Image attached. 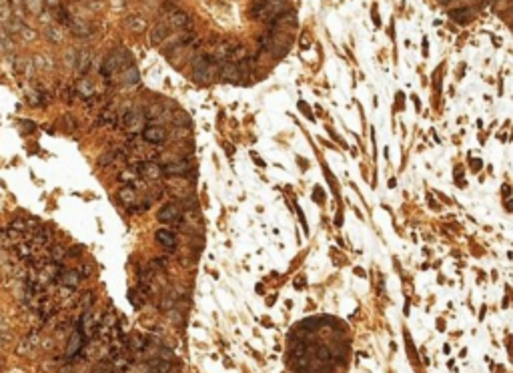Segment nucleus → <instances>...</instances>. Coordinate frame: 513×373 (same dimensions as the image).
Returning a JSON list of instances; mask_svg holds the SVG:
<instances>
[{
    "mask_svg": "<svg viewBox=\"0 0 513 373\" xmlns=\"http://www.w3.org/2000/svg\"><path fill=\"white\" fill-rule=\"evenodd\" d=\"M221 62L223 60L215 58L213 54H198V56H194V60H192V80H196L198 84L211 82L213 74L219 72Z\"/></svg>",
    "mask_w": 513,
    "mask_h": 373,
    "instance_id": "nucleus-1",
    "label": "nucleus"
},
{
    "mask_svg": "<svg viewBox=\"0 0 513 373\" xmlns=\"http://www.w3.org/2000/svg\"><path fill=\"white\" fill-rule=\"evenodd\" d=\"M287 10H291L287 6L285 0H257L251 6V16L265 20V22H273L275 18H279L281 14H285Z\"/></svg>",
    "mask_w": 513,
    "mask_h": 373,
    "instance_id": "nucleus-2",
    "label": "nucleus"
},
{
    "mask_svg": "<svg viewBox=\"0 0 513 373\" xmlns=\"http://www.w3.org/2000/svg\"><path fill=\"white\" fill-rule=\"evenodd\" d=\"M129 58H131V54H129L125 48H115V50L109 52V56L105 58V62H102V66H100V74H102L105 78H109L111 74H115L117 70H121V68L129 62Z\"/></svg>",
    "mask_w": 513,
    "mask_h": 373,
    "instance_id": "nucleus-3",
    "label": "nucleus"
},
{
    "mask_svg": "<svg viewBox=\"0 0 513 373\" xmlns=\"http://www.w3.org/2000/svg\"><path fill=\"white\" fill-rule=\"evenodd\" d=\"M141 139L145 143H151V145H163L167 141V131L159 125H147L141 133Z\"/></svg>",
    "mask_w": 513,
    "mask_h": 373,
    "instance_id": "nucleus-4",
    "label": "nucleus"
},
{
    "mask_svg": "<svg viewBox=\"0 0 513 373\" xmlns=\"http://www.w3.org/2000/svg\"><path fill=\"white\" fill-rule=\"evenodd\" d=\"M192 40H194V32H192V30H184V32H180L178 36L171 38L169 44H163V52L172 54V50H178V48H182V46H186V44H192ZM165 42H167V40H165Z\"/></svg>",
    "mask_w": 513,
    "mask_h": 373,
    "instance_id": "nucleus-5",
    "label": "nucleus"
},
{
    "mask_svg": "<svg viewBox=\"0 0 513 373\" xmlns=\"http://www.w3.org/2000/svg\"><path fill=\"white\" fill-rule=\"evenodd\" d=\"M157 219H159L161 223H165V225H176V223L180 221V209H178V205L167 203L165 207L159 209Z\"/></svg>",
    "mask_w": 513,
    "mask_h": 373,
    "instance_id": "nucleus-6",
    "label": "nucleus"
},
{
    "mask_svg": "<svg viewBox=\"0 0 513 373\" xmlns=\"http://www.w3.org/2000/svg\"><path fill=\"white\" fill-rule=\"evenodd\" d=\"M84 343H86V339L82 337V333H80L78 329H74V331H72V335H70V339H68L66 357H68V359H72V357H80V355H82V347H84Z\"/></svg>",
    "mask_w": 513,
    "mask_h": 373,
    "instance_id": "nucleus-7",
    "label": "nucleus"
},
{
    "mask_svg": "<svg viewBox=\"0 0 513 373\" xmlns=\"http://www.w3.org/2000/svg\"><path fill=\"white\" fill-rule=\"evenodd\" d=\"M80 281H82V277L78 275L76 269H62L56 277V283L62 287H68V289H76Z\"/></svg>",
    "mask_w": 513,
    "mask_h": 373,
    "instance_id": "nucleus-8",
    "label": "nucleus"
},
{
    "mask_svg": "<svg viewBox=\"0 0 513 373\" xmlns=\"http://www.w3.org/2000/svg\"><path fill=\"white\" fill-rule=\"evenodd\" d=\"M161 169H163V175H167V177H174V175L186 177V175H188V171H190V165H188V161L180 159V161H172V163L165 165V167H161Z\"/></svg>",
    "mask_w": 513,
    "mask_h": 373,
    "instance_id": "nucleus-9",
    "label": "nucleus"
},
{
    "mask_svg": "<svg viewBox=\"0 0 513 373\" xmlns=\"http://www.w3.org/2000/svg\"><path fill=\"white\" fill-rule=\"evenodd\" d=\"M167 24H169L171 28L186 30L188 24H190V16H188L186 12H182V10H172L171 14H169V18H167Z\"/></svg>",
    "mask_w": 513,
    "mask_h": 373,
    "instance_id": "nucleus-10",
    "label": "nucleus"
},
{
    "mask_svg": "<svg viewBox=\"0 0 513 373\" xmlns=\"http://www.w3.org/2000/svg\"><path fill=\"white\" fill-rule=\"evenodd\" d=\"M169 36H171V26H169L167 22H159V24L153 26V30H151V42H153V44H163Z\"/></svg>",
    "mask_w": 513,
    "mask_h": 373,
    "instance_id": "nucleus-11",
    "label": "nucleus"
},
{
    "mask_svg": "<svg viewBox=\"0 0 513 373\" xmlns=\"http://www.w3.org/2000/svg\"><path fill=\"white\" fill-rule=\"evenodd\" d=\"M155 241H157L161 247H165V249H174V247H176V237H174V233L169 231V229H159V231L155 233Z\"/></svg>",
    "mask_w": 513,
    "mask_h": 373,
    "instance_id": "nucleus-12",
    "label": "nucleus"
},
{
    "mask_svg": "<svg viewBox=\"0 0 513 373\" xmlns=\"http://www.w3.org/2000/svg\"><path fill=\"white\" fill-rule=\"evenodd\" d=\"M117 197H119L121 203H125V205H129V207H133V205L137 203V191H135V187H131V185L121 187L119 193H117Z\"/></svg>",
    "mask_w": 513,
    "mask_h": 373,
    "instance_id": "nucleus-13",
    "label": "nucleus"
},
{
    "mask_svg": "<svg viewBox=\"0 0 513 373\" xmlns=\"http://www.w3.org/2000/svg\"><path fill=\"white\" fill-rule=\"evenodd\" d=\"M147 367H149V373H171L172 361H167V359L157 357V359H151V361L147 363Z\"/></svg>",
    "mask_w": 513,
    "mask_h": 373,
    "instance_id": "nucleus-14",
    "label": "nucleus"
},
{
    "mask_svg": "<svg viewBox=\"0 0 513 373\" xmlns=\"http://www.w3.org/2000/svg\"><path fill=\"white\" fill-rule=\"evenodd\" d=\"M125 343H127V347H129L131 351H143V349H147V337H145V335H139V333H133L131 337H127Z\"/></svg>",
    "mask_w": 513,
    "mask_h": 373,
    "instance_id": "nucleus-15",
    "label": "nucleus"
},
{
    "mask_svg": "<svg viewBox=\"0 0 513 373\" xmlns=\"http://www.w3.org/2000/svg\"><path fill=\"white\" fill-rule=\"evenodd\" d=\"M127 28L131 30V32H135V34H141V32H145V28H147V20L143 18V16H129L127 18Z\"/></svg>",
    "mask_w": 513,
    "mask_h": 373,
    "instance_id": "nucleus-16",
    "label": "nucleus"
},
{
    "mask_svg": "<svg viewBox=\"0 0 513 373\" xmlns=\"http://www.w3.org/2000/svg\"><path fill=\"white\" fill-rule=\"evenodd\" d=\"M449 16H451L455 22L465 24V22L471 20V10H469V8H455V10H449Z\"/></svg>",
    "mask_w": 513,
    "mask_h": 373,
    "instance_id": "nucleus-17",
    "label": "nucleus"
},
{
    "mask_svg": "<svg viewBox=\"0 0 513 373\" xmlns=\"http://www.w3.org/2000/svg\"><path fill=\"white\" fill-rule=\"evenodd\" d=\"M76 92H78L80 97H84V99H90V97H94V84H92L90 80L82 78V80L78 82V86H76Z\"/></svg>",
    "mask_w": 513,
    "mask_h": 373,
    "instance_id": "nucleus-18",
    "label": "nucleus"
},
{
    "mask_svg": "<svg viewBox=\"0 0 513 373\" xmlns=\"http://www.w3.org/2000/svg\"><path fill=\"white\" fill-rule=\"evenodd\" d=\"M123 80H125V84H137V82L141 80L139 68H137L135 64H131V66L125 70V74H123Z\"/></svg>",
    "mask_w": 513,
    "mask_h": 373,
    "instance_id": "nucleus-19",
    "label": "nucleus"
},
{
    "mask_svg": "<svg viewBox=\"0 0 513 373\" xmlns=\"http://www.w3.org/2000/svg\"><path fill=\"white\" fill-rule=\"evenodd\" d=\"M141 119H143V115H141L139 111H135V109H131V111H127V113L123 115L125 127H135L137 123H141Z\"/></svg>",
    "mask_w": 513,
    "mask_h": 373,
    "instance_id": "nucleus-20",
    "label": "nucleus"
},
{
    "mask_svg": "<svg viewBox=\"0 0 513 373\" xmlns=\"http://www.w3.org/2000/svg\"><path fill=\"white\" fill-rule=\"evenodd\" d=\"M64 257H66V249H64L62 245H52V247H50V251H48V259H50L52 263H60Z\"/></svg>",
    "mask_w": 513,
    "mask_h": 373,
    "instance_id": "nucleus-21",
    "label": "nucleus"
},
{
    "mask_svg": "<svg viewBox=\"0 0 513 373\" xmlns=\"http://www.w3.org/2000/svg\"><path fill=\"white\" fill-rule=\"evenodd\" d=\"M90 62H92V60H90V52H86V50H84V52H80V54H78V72H80V74H84V72L88 70Z\"/></svg>",
    "mask_w": 513,
    "mask_h": 373,
    "instance_id": "nucleus-22",
    "label": "nucleus"
},
{
    "mask_svg": "<svg viewBox=\"0 0 513 373\" xmlns=\"http://www.w3.org/2000/svg\"><path fill=\"white\" fill-rule=\"evenodd\" d=\"M72 32L76 34V36H88L90 32H92V28L88 26V24H84V22H72Z\"/></svg>",
    "mask_w": 513,
    "mask_h": 373,
    "instance_id": "nucleus-23",
    "label": "nucleus"
},
{
    "mask_svg": "<svg viewBox=\"0 0 513 373\" xmlns=\"http://www.w3.org/2000/svg\"><path fill=\"white\" fill-rule=\"evenodd\" d=\"M92 303H94V293H92V291L84 293V295L78 299V307H80L82 311H88V309L92 307Z\"/></svg>",
    "mask_w": 513,
    "mask_h": 373,
    "instance_id": "nucleus-24",
    "label": "nucleus"
},
{
    "mask_svg": "<svg viewBox=\"0 0 513 373\" xmlns=\"http://www.w3.org/2000/svg\"><path fill=\"white\" fill-rule=\"evenodd\" d=\"M115 121H117V117H115V113L111 111V109H105L102 113H100V119H98V125H115Z\"/></svg>",
    "mask_w": 513,
    "mask_h": 373,
    "instance_id": "nucleus-25",
    "label": "nucleus"
},
{
    "mask_svg": "<svg viewBox=\"0 0 513 373\" xmlns=\"http://www.w3.org/2000/svg\"><path fill=\"white\" fill-rule=\"evenodd\" d=\"M137 177H139V173H137L135 169H127V171H123V173L119 175V181H123V183H133V181H137Z\"/></svg>",
    "mask_w": 513,
    "mask_h": 373,
    "instance_id": "nucleus-26",
    "label": "nucleus"
},
{
    "mask_svg": "<svg viewBox=\"0 0 513 373\" xmlns=\"http://www.w3.org/2000/svg\"><path fill=\"white\" fill-rule=\"evenodd\" d=\"M161 113H163V107H159V105H151V107L145 109L147 119H157V117H161Z\"/></svg>",
    "mask_w": 513,
    "mask_h": 373,
    "instance_id": "nucleus-27",
    "label": "nucleus"
},
{
    "mask_svg": "<svg viewBox=\"0 0 513 373\" xmlns=\"http://www.w3.org/2000/svg\"><path fill=\"white\" fill-rule=\"evenodd\" d=\"M24 6H26V10L36 14V12L42 10V0H24Z\"/></svg>",
    "mask_w": 513,
    "mask_h": 373,
    "instance_id": "nucleus-28",
    "label": "nucleus"
},
{
    "mask_svg": "<svg viewBox=\"0 0 513 373\" xmlns=\"http://www.w3.org/2000/svg\"><path fill=\"white\" fill-rule=\"evenodd\" d=\"M165 267H167V261H165V259H153L151 265H149L151 271H165Z\"/></svg>",
    "mask_w": 513,
    "mask_h": 373,
    "instance_id": "nucleus-29",
    "label": "nucleus"
},
{
    "mask_svg": "<svg viewBox=\"0 0 513 373\" xmlns=\"http://www.w3.org/2000/svg\"><path fill=\"white\" fill-rule=\"evenodd\" d=\"M115 161H117V153L113 151V153H105V157L98 159V165L105 167V165H111V163H115Z\"/></svg>",
    "mask_w": 513,
    "mask_h": 373,
    "instance_id": "nucleus-30",
    "label": "nucleus"
},
{
    "mask_svg": "<svg viewBox=\"0 0 513 373\" xmlns=\"http://www.w3.org/2000/svg\"><path fill=\"white\" fill-rule=\"evenodd\" d=\"M82 251H84V249H82L80 245H74V247H70V249L66 251V257H80Z\"/></svg>",
    "mask_w": 513,
    "mask_h": 373,
    "instance_id": "nucleus-31",
    "label": "nucleus"
},
{
    "mask_svg": "<svg viewBox=\"0 0 513 373\" xmlns=\"http://www.w3.org/2000/svg\"><path fill=\"white\" fill-rule=\"evenodd\" d=\"M299 111H301L303 115H307V117H309V121H313V119H315V117H313V113L309 111V105H307V103H303V101L299 103Z\"/></svg>",
    "mask_w": 513,
    "mask_h": 373,
    "instance_id": "nucleus-32",
    "label": "nucleus"
},
{
    "mask_svg": "<svg viewBox=\"0 0 513 373\" xmlns=\"http://www.w3.org/2000/svg\"><path fill=\"white\" fill-rule=\"evenodd\" d=\"M76 271H78V275H80V277H88V275L92 273V267H90V265H80Z\"/></svg>",
    "mask_w": 513,
    "mask_h": 373,
    "instance_id": "nucleus-33",
    "label": "nucleus"
},
{
    "mask_svg": "<svg viewBox=\"0 0 513 373\" xmlns=\"http://www.w3.org/2000/svg\"><path fill=\"white\" fill-rule=\"evenodd\" d=\"M34 129H36V125H34L32 121H24V125H22V131H24V133H32Z\"/></svg>",
    "mask_w": 513,
    "mask_h": 373,
    "instance_id": "nucleus-34",
    "label": "nucleus"
},
{
    "mask_svg": "<svg viewBox=\"0 0 513 373\" xmlns=\"http://www.w3.org/2000/svg\"><path fill=\"white\" fill-rule=\"evenodd\" d=\"M159 357H161V359H167V361H171V359H172V351H171V349H163Z\"/></svg>",
    "mask_w": 513,
    "mask_h": 373,
    "instance_id": "nucleus-35",
    "label": "nucleus"
},
{
    "mask_svg": "<svg viewBox=\"0 0 513 373\" xmlns=\"http://www.w3.org/2000/svg\"><path fill=\"white\" fill-rule=\"evenodd\" d=\"M441 2H443V4H447V2H449V0H441Z\"/></svg>",
    "mask_w": 513,
    "mask_h": 373,
    "instance_id": "nucleus-36",
    "label": "nucleus"
}]
</instances>
